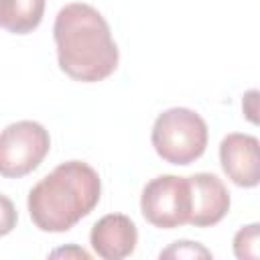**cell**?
Masks as SVG:
<instances>
[{
	"label": "cell",
	"instance_id": "1",
	"mask_svg": "<svg viewBox=\"0 0 260 260\" xmlns=\"http://www.w3.org/2000/svg\"><path fill=\"white\" fill-rule=\"evenodd\" d=\"M57 61L75 81H102L118 67V47L106 18L85 2L63 6L53 24Z\"/></svg>",
	"mask_w": 260,
	"mask_h": 260
},
{
	"label": "cell",
	"instance_id": "2",
	"mask_svg": "<svg viewBox=\"0 0 260 260\" xmlns=\"http://www.w3.org/2000/svg\"><path fill=\"white\" fill-rule=\"evenodd\" d=\"M102 195V181L93 167L67 160L45 175L28 193V213L43 232L61 234L93 211Z\"/></svg>",
	"mask_w": 260,
	"mask_h": 260
},
{
	"label": "cell",
	"instance_id": "3",
	"mask_svg": "<svg viewBox=\"0 0 260 260\" xmlns=\"http://www.w3.org/2000/svg\"><path fill=\"white\" fill-rule=\"evenodd\" d=\"M156 154L171 165H191L207 146V124L189 108H169L156 116L150 134Z\"/></svg>",
	"mask_w": 260,
	"mask_h": 260
},
{
	"label": "cell",
	"instance_id": "4",
	"mask_svg": "<svg viewBox=\"0 0 260 260\" xmlns=\"http://www.w3.org/2000/svg\"><path fill=\"white\" fill-rule=\"evenodd\" d=\"M51 148L49 132L43 124L20 120L0 132V175L20 179L32 173Z\"/></svg>",
	"mask_w": 260,
	"mask_h": 260
},
{
	"label": "cell",
	"instance_id": "5",
	"mask_svg": "<svg viewBox=\"0 0 260 260\" xmlns=\"http://www.w3.org/2000/svg\"><path fill=\"white\" fill-rule=\"evenodd\" d=\"M140 211L148 223L160 230H173L189 223L191 189L187 177H154L140 195Z\"/></svg>",
	"mask_w": 260,
	"mask_h": 260
},
{
	"label": "cell",
	"instance_id": "6",
	"mask_svg": "<svg viewBox=\"0 0 260 260\" xmlns=\"http://www.w3.org/2000/svg\"><path fill=\"white\" fill-rule=\"evenodd\" d=\"M219 162L232 183L238 187H256L260 183L258 138L242 132L228 134L219 144Z\"/></svg>",
	"mask_w": 260,
	"mask_h": 260
},
{
	"label": "cell",
	"instance_id": "7",
	"mask_svg": "<svg viewBox=\"0 0 260 260\" xmlns=\"http://www.w3.org/2000/svg\"><path fill=\"white\" fill-rule=\"evenodd\" d=\"M187 179L191 189L189 223L195 228H209L219 223L230 211V193L223 181L211 173H195Z\"/></svg>",
	"mask_w": 260,
	"mask_h": 260
},
{
	"label": "cell",
	"instance_id": "8",
	"mask_svg": "<svg viewBox=\"0 0 260 260\" xmlns=\"http://www.w3.org/2000/svg\"><path fill=\"white\" fill-rule=\"evenodd\" d=\"M89 242L100 258L122 260L134 252L138 242V230L128 215L108 213L93 223Z\"/></svg>",
	"mask_w": 260,
	"mask_h": 260
},
{
	"label": "cell",
	"instance_id": "9",
	"mask_svg": "<svg viewBox=\"0 0 260 260\" xmlns=\"http://www.w3.org/2000/svg\"><path fill=\"white\" fill-rule=\"evenodd\" d=\"M45 14V0H0V26L14 35L35 30Z\"/></svg>",
	"mask_w": 260,
	"mask_h": 260
},
{
	"label": "cell",
	"instance_id": "10",
	"mask_svg": "<svg viewBox=\"0 0 260 260\" xmlns=\"http://www.w3.org/2000/svg\"><path fill=\"white\" fill-rule=\"evenodd\" d=\"M234 254L240 260L260 258V225L258 223L244 225L234 236Z\"/></svg>",
	"mask_w": 260,
	"mask_h": 260
},
{
	"label": "cell",
	"instance_id": "11",
	"mask_svg": "<svg viewBox=\"0 0 260 260\" xmlns=\"http://www.w3.org/2000/svg\"><path fill=\"white\" fill-rule=\"evenodd\" d=\"M162 258H211V252L205 250L197 242L181 240V242H175L173 246H169L167 250H162L160 252V260Z\"/></svg>",
	"mask_w": 260,
	"mask_h": 260
},
{
	"label": "cell",
	"instance_id": "12",
	"mask_svg": "<svg viewBox=\"0 0 260 260\" xmlns=\"http://www.w3.org/2000/svg\"><path fill=\"white\" fill-rule=\"evenodd\" d=\"M16 221H18V213H16L14 203L6 195L0 193V238L10 234L16 228Z\"/></svg>",
	"mask_w": 260,
	"mask_h": 260
},
{
	"label": "cell",
	"instance_id": "13",
	"mask_svg": "<svg viewBox=\"0 0 260 260\" xmlns=\"http://www.w3.org/2000/svg\"><path fill=\"white\" fill-rule=\"evenodd\" d=\"M59 254H65V256H69V254H75V256H79V258H89V254L87 252H83V250H79V248H71V250H57V252H53V256H59Z\"/></svg>",
	"mask_w": 260,
	"mask_h": 260
}]
</instances>
